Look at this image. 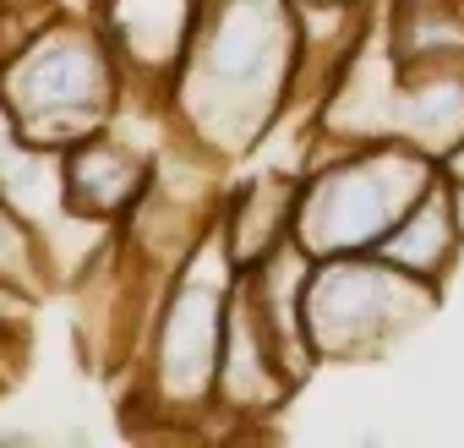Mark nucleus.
I'll list each match as a JSON object with an SVG mask.
<instances>
[{"instance_id": "nucleus-5", "label": "nucleus", "mask_w": 464, "mask_h": 448, "mask_svg": "<svg viewBox=\"0 0 464 448\" xmlns=\"http://www.w3.org/2000/svg\"><path fill=\"white\" fill-rule=\"evenodd\" d=\"M442 290L399 274L377 252H339L317 258L306 279V339L317 366L323 361H377L404 334H415L437 312Z\"/></svg>"}, {"instance_id": "nucleus-4", "label": "nucleus", "mask_w": 464, "mask_h": 448, "mask_svg": "<svg viewBox=\"0 0 464 448\" xmlns=\"http://www.w3.org/2000/svg\"><path fill=\"white\" fill-rule=\"evenodd\" d=\"M236 274L241 268L229 258L218 213H213V224L164 279L142 334V377L159 410H213L224 312H229V296H236Z\"/></svg>"}, {"instance_id": "nucleus-7", "label": "nucleus", "mask_w": 464, "mask_h": 448, "mask_svg": "<svg viewBox=\"0 0 464 448\" xmlns=\"http://www.w3.org/2000/svg\"><path fill=\"white\" fill-rule=\"evenodd\" d=\"M382 263H393L399 274L442 290L459 252H464V213H459V180L448 175V164L437 170V180L399 213V224L372 247Z\"/></svg>"}, {"instance_id": "nucleus-8", "label": "nucleus", "mask_w": 464, "mask_h": 448, "mask_svg": "<svg viewBox=\"0 0 464 448\" xmlns=\"http://www.w3.org/2000/svg\"><path fill=\"white\" fill-rule=\"evenodd\" d=\"M295 191H301V175H257V180H241V186L224 191L218 230H224V247L236 258V268H252L274 247L290 241Z\"/></svg>"}, {"instance_id": "nucleus-1", "label": "nucleus", "mask_w": 464, "mask_h": 448, "mask_svg": "<svg viewBox=\"0 0 464 448\" xmlns=\"http://www.w3.org/2000/svg\"><path fill=\"white\" fill-rule=\"evenodd\" d=\"M301 99L295 0H202L164 121L208 159L252 153Z\"/></svg>"}, {"instance_id": "nucleus-9", "label": "nucleus", "mask_w": 464, "mask_h": 448, "mask_svg": "<svg viewBox=\"0 0 464 448\" xmlns=\"http://www.w3.org/2000/svg\"><path fill=\"white\" fill-rule=\"evenodd\" d=\"M12 12H34V17H44V12H55V0H0V23H6Z\"/></svg>"}, {"instance_id": "nucleus-3", "label": "nucleus", "mask_w": 464, "mask_h": 448, "mask_svg": "<svg viewBox=\"0 0 464 448\" xmlns=\"http://www.w3.org/2000/svg\"><path fill=\"white\" fill-rule=\"evenodd\" d=\"M442 159L377 137V142H323L295 191V224L290 236L312 258H339V252H372L399 213L437 180Z\"/></svg>"}, {"instance_id": "nucleus-2", "label": "nucleus", "mask_w": 464, "mask_h": 448, "mask_svg": "<svg viewBox=\"0 0 464 448\" xmlns=\"http://www.w3.org/2000/svg\"><path fill=\"white\" fill-rule=\"evenodd\" d=\"M126 93V72L93 12H44L0 44V115L12 137L44 153L104 131Z\"/></svg>"}, {"instance_id": "nucleus-6", "label": "nucleus", "mask_w": 464, "mask_h": 448, "mask_svg": "<svg viewBox=\"0 0 464 448\" xmlns=\"http://www.w3.org/2000/svg\"><path fill=\"white\" fill-rule=\"evenodd\" d=\"M61 208L82 224H121L153 180V153L126 148L110 126L61 153Z\"/></svg>"}]
</instances>
